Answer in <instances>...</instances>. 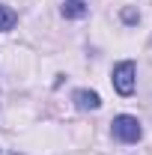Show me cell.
<instances>
[{
  "mask_svg": "<svg viewBox=\"0 0 152 155\" xmlns=\"http://www.w3.org/2000/svg\"><path fill=\"white\" fill-rule=\"evenodd\" d=\"M111 131H114V137H116V140H122V143H137V140L143 137L140 119H137V116H128V114L114 116V122H111Z\"/></svg>",
  "mask_w": 152,
  "mask_h": 155,
  "instance_id": "1",
  "label": "cell"
},
{
  "mask_svg": "<svg viewBox=\"0 0 152 155\" xmlns=\"http://www.w3.org/2000/svg\"><path fill=\"white\" fill-rule=\"evenodd\" d=\"M137 87V66L131 60H122L114 66V90L119 96H131Z\"/></svg>",
  "mask_w": 152,
  "mask_h": 155,
  "instance_id": "2",
  "label": "cell"
},
{
  "mask_svg": "<svg viewBox=\"0 0 152 155\" xmlns=\"http://www.w3.org/2000/svg\"><path fill=\"white\" fill-rule=\"evenodd\" d=\"M78 110H98L101 107V96L95 93V90H75V96H72Z\"/></svg>",
  "mask_w": 152,
  "mask_h": 155,
  "instance_id": "3",
  "label": "cell"
},
{
  "mask_svg": "<svg viewBox=\"0 0 152 155\" xmlns=\"http://www.w3.org/2000/svg\"><path fill=\"white\" fill-rule=\"evenodd\" d=\"M87 6L81 3V0H66V6H63V18H87Z\"/></svg>",
  "mask_w": 152,
  "mask_h": 155,
  "instance_id": "4",
  "label": "cell"
},
{
  "mask_svg": "<svg viewBox=\"0 0 152 155\" xmlns=\"http://www.w3.org/2000/svg\"><path fill=\"white\" fill-rule=\"evenodd\" d=\"M15 21H18V15H15L9 6H3V3H0V33H3V30H12V27H15Z\"/></svg>",
  "mask_w": 152,
  "mask_h": 155,
  "instance_id": "5",
  "label": "cell"
},
{
  "mask_svg": "<svg viewBox=\"0 0 152 155\" xmlns=\"http://www.w3.org/2000/svg\"><path fill=\"white\" fill-rule=\"evenodd\" d=\"M122 21H125V24H134V21H140V15H137L134 9H122Z\"/></svg>",
  "mask_w": 152,
  "mask_h": 155,
  "instance_id": "6",
  "label": "cell"
}]
</instances>
